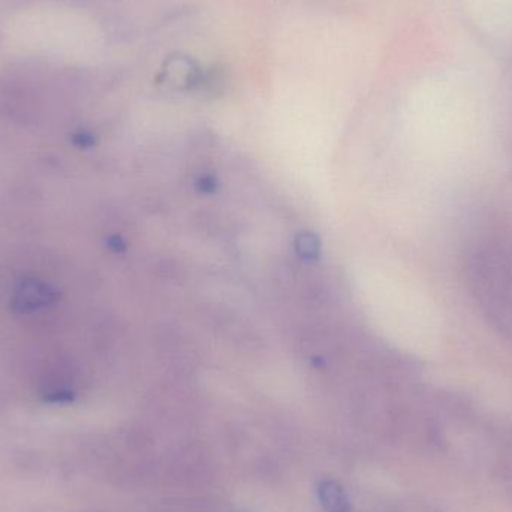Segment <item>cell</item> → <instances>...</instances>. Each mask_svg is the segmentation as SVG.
I'll return each instance as SVG.
<instances>
[{
  "mask_svg": "<svg viewBox=\"0 0 512 512\" xmlns=\"http://www.w3.org/2000/svg\"><path fill=\"white\" fill-rule=\"evenodd\" d=\"M466 271L481 312L512 343V236L478 245L469 256Z\"/></svg>",
  "mask_w": 512,
  "mask_h": 512,
  "instance_id": "cell-1",
  "label": "cell"
},
{
  "mask_svg": "<svg viewBox=\"0 0 512 512\" xmlns=\"http://www.w3.org/2000/svg\"><path fill=\"white\" fill-rule=\"evenodd\" d=\"M318 498L325 512L351 511L348 496H346L343 487L336 481H322L318 487Z\"/></svg>",
  "mask_w": 512,
  "mask_h": 512,
  "instance_id": "cell-2",
  "label": "cell"
},
{
  "mask_svg": "<svg viewBox=\"0 0 512 512\" xmlns=\"http://www.w3.org/2000/svg\"><path fill=\"white\" fill-rule=\"evenodd\" d=\"M298 252L304 258H315L318 254V243L312 234H301L297 242Z\"/></svg>",
  "mask_w": 512,
  "mask_h": 512,
  "instance_id": "cell-3",
  "label": "cell"
}]
</instances>
